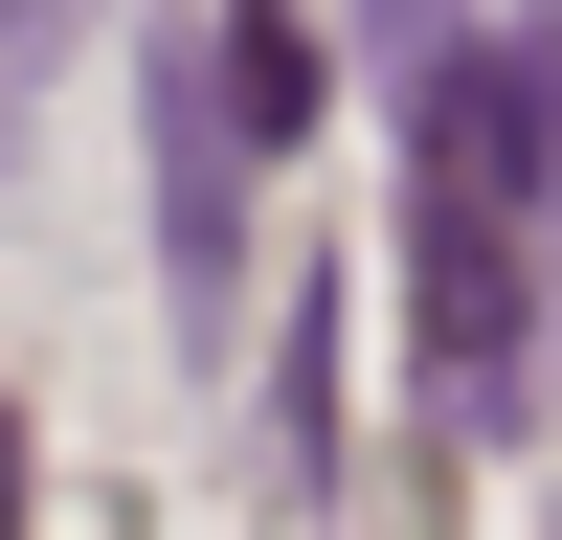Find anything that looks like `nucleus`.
I'll return each instance as SVG.
<instances>
[{"label":"nucleus","instance_id":"obj_1","mask_svg":"<svg viewBox=\"0 0 562 540\" xmlns=\"http://www.w3.org/2000/svg\"><path fill=\"white\" fill-rule=\"evenodd\" d=\"M405 338H428V450H495L540 405V225L405 158Z\"/></svg>","mask_w":562,"mask_h":540},{"label":"nucleus","instance_id":"obj_2","mask_svg":"<svg viewBox=\"0 0 562 540\" xmlns=\"http://www.w3.org/2000/svg\"><path fill=\"white\" fill-rule=\"evenodd\" d=\"M405 158L473 180V203H518L562 248V0H518V23H450L428 68H405Z\"/></svg>","mask_w":562,"mask_h":540},{"label":"nucleus","instance_id":"obj_3","mask_svg":"<svg viewBox=\"0 0 562 540\" xmlns=\"http://www.w3.org/2000/svg\"><path fill=\"white\" fill-rule=\"evenodd\" d=\"M135 135H158V270H180V315H225V293H248V180H270V135L225 113V45H203V23H158Z\"/></svg>","mask_w":562,"mask_h":540},{"label":"nucleus","instance_id":"obj_4","mask_svg":"<svg viewBox=\"0 0 562 540\" xmlns=\"http://www.w3.org/2000/svg\"><path fill=\"white\" fill-rule=\"evenodd\" d=\"M225 113H248L270 158L315 135V23H293V0H225Z\"/></svg>","mask_w":562,"mask_h":540},{"label":"nucleus","instance_id":"obj_5","mask_svg":"<svg viewBox=\"0 0 562 540\" xmlns=\"http://www.w3.org/2000/svg\"><path fill=\"white\" fill-rule=\"evenodd\" d=\"M360 45H383V68H428V45H450V0H360Z\"/></svg>","mask_w":562,"mask_h":540},{"label":"nucleus","instance_id":"obj_6","mask_svg":"<svg viewBox=\"0 0 562 540\" xmlns=\"http://www.w3.org/2000/svg\"><path fill=\"white\" fill-rule=\"evenodd\" d=\"M68 23H90V0H0V45H68Z\"/></svg>","mask_w":562,"mask_h":540},{"label":"nucleus","instance_id":"obj_7","mask_svg":"<svg viewBox=\"0 0 562 540\" xmlns=\"http://www.w3.org/2000/svg\"><path fill=\"white\" fill-rule=\"evenodd\" d=\"M0 495H23V428H0Z\"/></svg>","mask_w":562,"mask_h":540}]
</instances>
